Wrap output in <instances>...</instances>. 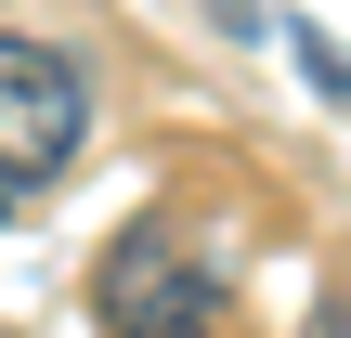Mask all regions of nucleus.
<instances>
[{"label":"nucleus","mask_w":351,"mask_h":338,"mask_svg":"<svg viewBox=\"0 0 351 338\" xmlns=\"http://www.w3.org/2000/svg\"><path fill=\"white\" fill-rule=\"evenodd\" d=\"M91 143V65L52 39H0V221Z\"/></svg>","instance_id":"f257e3e1"},{"label":"nucleus","mask_w":351,"mask_h":338,"mask_svg":"<svg viewBox=\"0 0 351 338\" xmlns=\"http://www.w3.org/2000/svg\"><path fill=\"white\" fill-rule=\"evenodd\" d=\"M208 313H221V261H208L182 221H143V234L104 261V326H156L169 338V326H208Z\"/></svg>","instance_id":"f03ea898"}]
</instances>
